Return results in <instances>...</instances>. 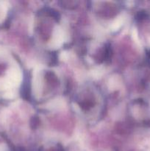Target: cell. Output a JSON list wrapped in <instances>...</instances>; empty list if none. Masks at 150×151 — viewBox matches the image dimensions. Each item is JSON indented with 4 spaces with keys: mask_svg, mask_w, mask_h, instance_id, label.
I'll list each match as a JSON object with an SVG mask.
<instances>
[]
</instances>
